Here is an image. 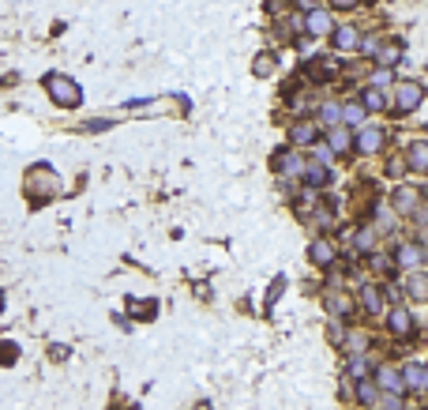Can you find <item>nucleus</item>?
<instances>
[{
    "label": "nucleus",
    "instance_id": "obj_1",
    "mask_svg": "<svg viewBox=\"0 0 428 410\" xmlns=\"http://www.w3.org/2000/svg\"><path fill=\"white\" fill-rule=\"evenodd\" d=\"M23 188H27V200H30V203H46V200H53V196H60V177L53 174L46 162H38V166L27 169Z\"/></svg>",
    "mask_w": 428,
    "mask_h": 410
},
{
    "label": "nucleus",
    "instance_id": "obj_2",
    "mask_svg": "<svg viewBox=\"0 0 428 410\" xmlns=\"http://www.w3.org/2000/svg\"><path fill=\"white\" fill-rule=\"evenodd\" d=\"M41 87H46L53 105H60V110H75V105L83 102V87L75 79H68V75H60V72H49L46 79H41Z\"/></svg>",
    "mask_w": 428,
    "mask_h": 410
},
{
    "label": "nucleus",
    "instance_id": "obj_3",
    "mask_svg": "<svg viewBox=\"0 0 428 410\" xmlns=\"http://www.w3.org/2000/svg\"><path fill=\"white\" fill-rule=\"evenodd\" d=\"M421 102H424L421 83H398V87H394V113H413Z\"/></svg>",
    "mask_w": 428,
    "mask_h": 410
},
{
    "label": "nucleus",
    "instance_id": "obj_4",
    "mask_svg": "<svg viewBox=\"0 0 428 410\" xmlns=\"http://www.w3.org/2000/svg\"><path fill=\"white\" fill-rule=\"evenodd\" d=\"M304 30H309L312 38H327L335 30V23H331V15H327L323 8H312V12H304Z\"/></svg>",
    "mask_w": 428,
    "mask_h": 410
},
{
    "label": "nucleus",
    "instance_id": "obj_5",
    "mask_svg": "<svg viewBox=\"0 0 428 410\" xmlns=\"http://www.w3.org/2000/svg\"><path fill=\"white\" fill-rule=\"evenodd\" d=\"M398 376H402V387H410V392H424V387H428L424 361H410V365H406V369H402Z\"/></svg>",
    "mask_w": 428,
    "mask_h": 410
},
{
    "label": "nucleus",
    "instance_id": "obj_6",
    "mask_svg": "<svg viewBox=\"0 0 428 410\" xmlns=\"http://www.w3.org/2000/svg\"><path fill=\"white\" fill-rule=\"evenodd\" d=\"M327 38H331V46H335L338 53H354L357 41H361V30H357V27H335Z\"/></svg>",
    "mask_w": 428,
    "mask_h": 410
},
{
    "label": "nucleus",
    "instance_id": "obj_7",
    "mask_svg": "<svg viewBox=\"0 0 428 410\" xmlns=\"http://www.w3.org/2000/svg\"><path fill=\"white\" fill-rule=\"evenodd\" d=\"M394 267H424V249L421 245H398L394 249Z\"/></svg>",
    "mask_w": 428,
    "mask_h": 410
},
{
    "label": "nucleus",
    "instance_id": "obj_8",
    "mask_svg": "<svg viewBox=\"0 0 428 410\" xmlns=\"http://www.w3.org/2000/svg\"><path fill=\"white\" fill-rule=\"evenodd\" d=\"M323 305L331 309V316H349L354 312V297L342 290H323Z\"/></svg>",
    "mask_w": 428,
    "mask_h": 410
},
{
    "label": "nucleus",
    "instance_id": "obj_9",
    "mask_svg": "<svg viewBox=\"0 0 428 410\" xmlns=\"http://www.w3.org/2000/svg\"><path fill=\"white\" fill-rule=\"evenodd\" d=\"M387 328H391V335H394V339H410V331H413V316H410V309H391Z\"/></svg>",
    "mask_w": 428,
    "mask_h": 410
},
{
    "label": "nucleus",
    "instance_id": "obj_10",
    "mask_svg": "<svg viewBox=\"0 0 428 410\" xmlns=\"http://www.w3.org/2000/svg\"><path fill=\"white\" fill-rule=\"evenodd\" d=\"M327 147H331L335 155H349V150H354V136H349V128H338V124L327 128Z\"/></svg>",
    "mask_w": 428,
    "mask_h": 410
},
{
    "label": "nucleus",
    "instance_id": "obj_11",
    "mask_svg": "<svg viewBox=\"0 0 428 410\" xmlns=\"http://www.w3.org/2000/svg\"><path fill=\"white\" fill-rule=\"evenodd\" d=\"M354 147L361 150V155H376V150L383 147V128H361V136L354 139Z\"/></svg>",
    "mask_w": 428,
    "mask_h": 410
},
{
    "label": "nucleus",
    "instance_id": "obj_12",
    "mask_svg": "<svg viewBox=\"0 0 428 410\" xmlns=\"http://www.w3.org/2000/svg\"><path fill=\"white\" fill-rule=\"evenodd\" d=\"M406 166H413V174H424L428 169V143L424 139H413L410 150H406Z\"/></svg>",
    "mask_w": 428,
    "mask_h": 410
},
{
    "label": "nucleus",
    "instance_id": "obj_13",
    "mask_svg": "<svg viewBox=\"0 0 428 410\" xmlns=\"http://www.w3.org/2000/svg\"><path fill=\"white\" fill-rule=\"evenodd\" d=\"M309 260L320 264V267H331V264H335V245L327 241V237H316L312 249H309Z\"/></svg>",
    "mask_w": 428,
    "mask_h": 410
},
{
    "label": "nucleus",
    "instance_id": "obj_14",
    "mask_svg": "<svg viewBox=\"0 0 428 410\" xmlns=\"http://www.w3.org/2000/svg\"><path fill=\"white\" fill-rule=\"evenodd\" d=\"M304 181H309V188H323L327 181H331V169H327V162H304Z\"/></svg>",
    "mask_w": 428,
    "mask_h": 410
},
{
    "label": "nucleus",
    "instance_id": "obj_15",
    "mask_svg": "<svg viewBox=\"0 0 428 410\" xmlns=\"http://www.w3.org/2000/svg\"><path fill=\"white\" fill-rule=\"evenodd\" d=\"M402 41H387V46H383L380 41V49H376V68H394V64L402 60Z\"/></svg>",
    "mask_w": 428,
    "mask_h": 410
},
{
    "label": "nucleus",
    "instance_id": "obj_16",
    "mask_svg": "<svg viewBox=\"0 0 428 410\" xmlns=\"http://www.w3.org/2000/svg\"><path fill=\"white\" fill-rule=\"evenodd\" d=\"M274 169H282V174H290V177H301L304 174V158L290 155V150H278V155H274Z\"/></svg>",
    "mask_w": 428,
    "mask_h": 410
},
{
    "label": "nucleus",
    "instance_id": "obj_17",
    "mask_svg": "<svg viewBox=\"0 0 428 410\" xmlns=\"http://www.w3.org/2000/svg\"><path fill=\"white\" fill-rule=\"evenodd\" d=\"M361 305H365V312H376V316H380V312H383V290L380 286H361Z\"/></svg>",
    "mask_w": 428,
    "mask_h": 410
},
{
    "label": "nucleus",
    "instance_id": "obj_18",
    "mask_svg": "<svg viewBox=\"0 0 428 410\" xmlns=\"http://www.w3.org/2000/svg\"><path fill=\"white\" fill-rule=\"evenodd\" d=\"M417 200H421V192H417V188H398V192H394V214H410L417 207Z\"/></svg>",
    "mask_w": 428,
    "mask_h": 410
},
{
    "label": "nucleus",
    "instance_id": "obj_19",
    "mask_svg": "<svg viewBox=\"0 0 428 410\" xmlns=\"http://www.w3.org/2000/svg\"><path fill=\"white\" fill-rule=\"evenodd\" d=\"M316 136H320V128L316 124H309V121H297L293 124V132H290V139L297 147H309V143H316Z\"/></svg>",
    "mask_w": 428,
    "mask_h": 410
},
{
    "label": "nucleus",
    "instance_id": "obj_20",
    "mask_svg": "<svg viewBox=\"0 0 428 410\" xmlns=\"http://www.w3.org/2000/svg\"><path fill=\"white\" fill-rule=\"evenodd\" d=\"M309 75H312V79H335L338 64L327 60V57H316V60H309Z\"/></svg>",
    "mask_w": 428,
    "mask_h": 410
},
{
    "label": "nucleus",
    "instance_id": "obj_21",
    "mask_svg": "<svg viewBox=\"0 0 428 410\" xmlns=\"http://www.w3.org/2000/svg\"><path fill=\"white\" fill-rule=\"evenodd\" d=\"M338 121H346V124H361L365 121V105L361 102H346V105H338Z\"/></svg>",
    "mask_w": 428,
    "mask_h": 410
},
{
    "label": "nucleus",
    "instance_id": "obj_22",
    "mask_svg": "<svg viewBox=\"0 0 428 410\" xmlns=\"http://www.w3.org/2000/svg\"><path fill=\"white\" fill-rule=\"evenodd\" d=\"M406 286H410L413 301H424V297H428V275H424V267H417V271H413V278H410Z\"/></svg>",
    "mask_w": 428,
    "mask_h": 410
},
{
    "label": "nucleus",
    "instance_id": "obj_23",
    "mask_svg": "<svg viewBox=\"0 0 428 410\" xmlns=\"http://www.w3.org/2000/svg\"><path fill=\"white\" fill-rule=\"evenodd\" d=\"M361 98H365V102H361V105H365V113L387 110V94H383V91H376V87H368L365 94H361Z\"/></svg>",
    "mask_w": 428,
    "mask_h": 410
},
{
    "label": "nucleus",
    "instance_id": "obj_24",
    "mask_svg": "<svg viewBox=\"0 0 428 410\" xmlns=\"http://www.w3.org/2000/svg\"><path fill=\"white\" fill-rule=\"evenodd\" d=\"M376 241H380V237H376V230H372V226H365V230L354 233V249H357V252H372V249H376Z\"/></svg>",
    "mask_w": 428,
    "mask_h": 410
},
{
    "label": "nucleus",
    "instance_id": "obj_25",
    "mask_svg": "<svg viewBox=\"0 0 428 410\" xmlns=\"http://www.w3.org/2000/svg\"><path fill=\"white\" fill-rule=\"evenodd\" d=\"M376 380L387 387V392H402V376H398V369H391V365H380Z\"/></svg>",
    "mask_w": 428,
    "mask_h": 410
},
{
    "label": "nucleus",
    "instance_id": "obj_26",
    "mask_svg": "<svg viewBox=\"0 0 428 410\" xmlns=\"http://www.w3.org/2000/svg\"><path fill=\"white\" fill-rule=\"evenodd\" d=\"M354 395H357V403H365V406H376V399H380V392H376V384H368L365 376L357 380V387H354Z\"/></svg>",
    "mask_w": 428,
    "mask_h": 410
},
{
    "label": "nucleus",
    "instance_id": "obj_27",
    "mask_svg": "<svg viewBox=\"0 0 428 410\" xmlns=\"http://www.w3.org/2000/svg\"><path fill=\"white\" fill-rule=\"evenodd\" d=\"M274 64H278V57H274V53H256V60H252V72H256L259 79H267V75L274 72Z\"/></svg>",
    "mask_w": 428,
    "mask_h": 410
},
{
    "label": "nucleus",
    "instance_id": "obj_28",
    "mask_svg": "<svg viewBox=\"0 0 428 410\" xmlns=\"http://www.w3.org/2000/svg\"><path fill=\"white\" fill-rule=\"evenodd\" d=\"M368 83H372L376 91H387L391 83H394V68H376V72L368 75Z\"/></svg>",
    "mask_w": 428,
    "mask_h": 410
},
{
    "label": "nucleus",
    "instance_id": "obj_29",
    "mask_svg": "<svg viewBox=\"0 0 428 410\" xmlns=\"http://www.w3.org/2000/svg\"><path fill=\"white\" fill-rule=\"evenodd\" d=\"M394 226H398V222H394V214L387 207H380L376 211V226H372V230H376V233H394Z\"/></svg>",
    "mask_w": 428,
    "mask_h": 410
},
{
    "label": "nucleus",
    "instance_id": "obj_30",
    "mask_svg": "<svg viewBox=\"0 0 428 410\" xmlns=\"http://www.w3.org/2000/svg\"><path fill=\"white\" fill-rule=\"evenodd\" d=\"M372 267H376V271H383V275H394V271H398V267H394V256H383V252H376V249H372Z\"/></svg>",
    "mask_w": 428,
    "mask_h": 410
},
{
    "label": "nucleus",
    "instance_id": "obj_31",
    "mask_svg": "<svg viewBox=\"0 0 428 410\" xmlns=\"http://www.w3.org/2000/svg\"><path fill=\"white\" fill-rule=\"evenodd\" d=\"M316 203H320V188H309V192H304V196L297 200V211H301V214H309Z\"/></svg>",
    "mask_w": 428,
    "mask_h": 410
},
{
    "label": "nucleus",
    "instance_id": "obj_32",
    "mask_svg": "<svg viewBox=\"0 0 428 410\" xmlns=\"http://www.w3.org/2000/svg\"><path fill=\"white\" fill-rule=\"evenodd\" d=\"M282 290H285V278L278 275V283H274V286L267 290V297H263V309H274V301L282 297Z\"/></svg>",
    "mask_w": 428,
    "mask_h": 410
},
{
    "label": "nucleus",
    "instance_id": "obj_33",
    "mask_svg": "<svg viewBox=\"0 0 428 410\" xmlns=\"http://www.w3.org/2000/svg\"><path fill=\"white\" fill-rule=\"evenodd\" d=\"M376 406H387V410H402V392H387L376 399Z\"/></svg>",
    "mask_w": 428,
    "mask_h": 410
},
{
    "label": "nucleus",
    "instance_id": "obj_34",
    "mask_svg": "<svg viewBox=\"0 0 428 410\" xmlns=\"http://www.w3.org/2000/svg\"><path fill=\"white\" fill-rule=\"evenodd\" d=\"M380 41H383L380 34H368L365 41H357V49H361V53H365V57H376V49H380Z\"/></svg>",
    "mask_w": 428,
    "mask_h": 410
},
{
    "label": "nucleus",
    "instance_id": "obj_35",
    "mask_svg": "<svg viewBox=\"0 0 428 410\" xmlns=\"http://www.w3.org/2000/svg\"><path fill=\"white\" fill-rule=\"evenodd\" d=\"M346 339H349V350H354V354H365V347H368L365 331H354V335H346Z\"/></svg>",
    "mask_w": 428,
    "mask_h": 410
},
{
    "label": "nucleus",
    "instance_id": "obj_36",
    "mask_svg": "<svg viewBox=\"0 0 428 410\" xmlns=\"http://www.w3.org/2000/svg\"><path fill=\"white\" fill-rule=\"evenodd\" d=\"M320 117H323V124H327V128L338 124V105H335V102H327L323 110H320Z\"/></svg>",
    "mask_w": 428,
    "mask_h": 410
},
{
    "label": "nucleus",
    "instance_id": "obj_37",
    "mask_svg": "<svg viewBox=\"0 0 428 410\" xmlns=\"http://www.w3.org/2000/svg\"><path fill=\"white\" fill-rule=\"evenodd\" d=\"M349 373H354V380L368 376V361H365V358H354V361H349Z\"/></svg>",
    "mask_w": 428,
    "mask_h": 410
},
{
    "label": "nucleus",
    "instance_id": "obj_38",
    "mask_svg": "<svg viewBox=\"0 0 428 410\" xmlns=\"http://www.w3.org/2000/svg\"><path fill=\"white\" fill-rule=\"evenodd\" d=\"M402 169H406V158H391V162H387V174H391V177H398Z\"/></svg>",
    "mask_w": 428,
    "mask_h": 410
},
{
    "label": "nucleus",
    "instance_id": "obj_39",
    "mask_svg": "<svg viewBox=\"0 0 428 410\" xmlns=\"http://www.w3.org/2000/svg\"><path fill=\"white\" fill-rule=\"evenodd\" d=\"M316 158H320V162H335V150L323 143V147H316Z\"/></svg>",
    "mask_w": 428,
    "mask_h": 410
},
{
    "label": "nucleus",
    "instance_id": "obj_40",
    "mask_svg": "<svg viewBox=\"0 0 428 410\" xmlns=\"http://www.w3.org/2000/svg\"><path fill=\"white\" fill-rule=\"evenodd\" d=\"M301 12H312V8H320V0H297Z\"/></svg>",
    "mask_w": 428,
    "mask_h": 410
},
{
    "label": "nucleus",
    "instance_id": "obj_41",
    "mask_svg": "<svg viewBox=\"0 0 428 410\" xmlns=\"http://www.w3.org/2000/svg\"><path fill=\"white\" fill-rule=\"evenodd\" d=\"M335 8H357V0H331Z\"/></svg>",
    "mask_w": 428,
    "mask_h": 410
}]
</instances>
